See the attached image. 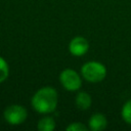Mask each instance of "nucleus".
I'll return each mask as SVG.
<instances>
[{"label": "nucleus", "mask_w": 131, "mask_h": 131, "mask_svg": "<svg viewBox=\"0 0 131 131\" xmlns=\"http://www.w3.org/2000/svg\"><path fill=\"white\" fill-rule=\"evenodd\" d=\"M59 81L62 87L68 91H77L82 86L80 75L73 69H66L59 75Z\"/></svg>", "instance_id": "4"}, {"label": "nucleus", "mask_w": 131, "mask_h": 131, "mask_svg": "<svg viewBox=\"0 0 131 131\" xmlns=\"http://www.w3.org/2000/svg\"><path fill=\"white\" fill-rule=\"evenodd\" d=\"M107 125V120L104 115L100 113H96L92 115L88 121V127L92 131H101L105 129Z\"/></svg>", "instance_id": "6"}, {"label": "nucleus", "mask_w": 131, "mask_h": 131, "mask_svg": "<svg viewBox=\"0 0 131 131\" xmlns=\"http://www.w3.org/2000/svg\"><path fill=\"white\" fill-rule=\"evenodd\" d=\"M37 128L40 131H52L55 128V121L52 117H43L39 120Z\"/></svg>", "instance_id": "8"}, {"label": "nucleus", "mask_w": 131, "mask_h": 131, "mask_svg": "<svg viewBox=\"0 0 131 131\" xmlns=\"http://www.w3.org/2000/svg\"><path fill=\"white\" fill-rule=\"evenodd\" d=\"M89 49V44L87 39L81 36H77L73 38L69 44V51L72 55L74 56H83L84 54L87 53Z\"/></svg>", "instance_id": "5"}, {"label": "nucleus", "mask_w": 131, "mask_h": 131, "mask_svg": "<svg viewBox=\"0 0 131 131\" xmlns=\"http://www.w3.org/2000/svg\"><path fill=\"white\" fill-rule=\"evenodd\" d=\"M76 105L78 108L82 110V111H86L88 110L91 104H92V98L90 96L89 93L81 91L76 95V99H75Z\"/></svg>", "instance_id": "7"}, {"label": "nucleus", "mask_w": 131, "mask_h": 131, "mask_svg": "<svg viewBox=\"0 0 131 131\" xmlns=\"http://www.w3.org/2000/svg\"><path fill=\"white\" fill-rule=\"evenodd\" d=\"M121 116L122 119L129 125H131V99L126 101L124 105L122 106L121 111Z\"/></svg>", "instance_id": "9"}, {"label": "nucleus", "mask_w": 131, "mask_h": 131, "mask_svg": "<svg viewBox=\"0 0 131 131\" xmlns=\"http://www.w3.org/2000/svg\"><path fill=\"white\" fill-rule=\"evenodd\" d=\"M82 77L89 83H99L106 76V68L99 61H88L81 68Z\"/></svg>", "instance_id": "2"}, {"label": "nucleus", "mask_w": 131, "mask_h": 131, "mask_svg": "<svg viewBox=\"0 0 131 131\" xmlns=\"http://www.w3.org/2000/svg\"><path fill=\"white\" fill-rule=\"evenodd\" d=\"M66 129L68 131H86L87 127L80 122H75V123L70 124Z\"/></svg>", "instance_id": "11"}, {"label": "nucleus", "mask_w": 131, "mask_h": 131, "mask_svg": "<svg viewBox=\"0 0 131 131\" xmlns=\"http://www.w3.org/2000/svg\"><path fill=\"white\" fill-rule=\"evenodd\" d=\"M4 120L9 124L13 126H17L23 124L27 117H28V112L26 107L19 104H11L8 105L3 113Z\"/></svg>", "instance_id": "3"}, {"label": "nucleus", "mask_w": 131, "mask_h": 131, "mask_svg": "<svg viewBox=\"0 0 131 131\" xmlns=\"http://www.w3.org/2000/svg\"><path fill=\"white\" fill-rule=\"evenodd\" d=\"M9 75V67L7 61L0 56V83H3Z\"/></svg>", "instance_id": "10"}, {"label": "nucleus", "mask_w": 131, "mask_h": 131, "mask_svg": "<svg viewBox=\"0 0 131 131\" xmlns=\"http://www.w3.org/2000/svg\"><path fill=\"white\" fill-rule=\"evenodd\" d=\"M58 95L54 88L45 86L35 92L31 99L33 108L39 114H50L56 108Z\"/></svg>", "instance_id": "1"}]
</instances>
